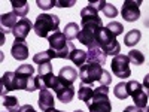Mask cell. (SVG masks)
<instances>
[{"label":"cell","instance_id":"cell-13","mask_svg":"<svg viewBox=\"0 0 149 112\" xmlns=\"http://www.w3.org/2000/svg\"><path fill=\"white\" fill-rule=\"evenodd\" d=\"M37 103H39V108L46 112L49 109L55 108V100H54V94L51 93V90L49 88H42L40 93H39V100H37Z\"/></svg>","mask_w":149,"mask_h":112},{"label":"cell","instance_id":"cell-19","mask_svg":"<svg viewBox=\"0 0 149 112\" xmlns=\"http://www.w3.org/2000/svg\"><path fill=\"white\" fill-rule=\"evenodd\" d=\"M69 58L72 60L73 64H76V66L81 69V67L86 63V60H88V52L84 51V49H76V48H74Z\"/></svg>","mask_w":149,"mask_h":112},{"label":"cell","instance_id":"cell-3","mask_svg":"<svg viewBox=\"0 0 149 112\" xmlns=\"http://www.w3.org/2000/svg\"><path fill=\"white\" fill-rule=\"evenodd\" d=\"M15 76H17L18 90L36 91V90L45 88L42 79L39 76H34V67L31 64H21L15 70Z\"/></svg>","mask_w":149,"mask_h":112},{"label":"cell","instance_id":"cell-8","mask_svg":"<svg viewBox=\"0 0 149 112\" xmlns=\"http://www.w3.org/2000/svg\"><path fill=\"white\" fill-rule=\"evenodd\" d=\"M110 67H112V72H113L115 76H118L121 79H127L131 75L130 60H128V55H125V54H118L116 57H113V60L110 63Z\"/></svg>","mask_w":149,"mask_h":112},{"label":"cell","instance_id":"cell-15","mask_svg":"<svg viewBox=\"0 0 149 112\" xmlns=\"http://www.w3.org/2000/svg\"><path fill=\"white\" fill-rule=\"evenodd\" d=\"M10 54L15 60L18 61H24L29 58V46L24 41H15L14 45L10 48Z\"/></svg>","mask_w":149,"mask_h":112},{"label":"cell","instance_id":"cell-9","mask_svg":"<svg viewBox=\"0 0 149 112\" xmlns=\"http://www.w3.org/2000/svg\"><path fill=\"white\" fill-rule=\"evenodd\" d=\"M142 5V0H125L122 3L121 15L127 22H134L140 18V9L139 6Z\"/></svg>","mask_w":149,"mask_h":112},{"label":"cell","instance_id":"cell-22","mask_svg":"<svg viewBox=\"0 0 149 112\" xmlns=\"http://www.w3.org/2000/svg\"><path fill=\"white\" fill-rule=\"evenodd\" d=\"M140 37H142V33L140 30H130L125 37H124V43H125V46H134V45H137L140 42Z\"/></svg>","mask_w":149,"mask_h":112},{"label":"cell","instance_id":"cell-26","mask_svg":"<svg viewBox=\"0 0 149 112\" xmlns=\"http://www.w3.org/2000/svg\"><path fill=\"white\" fill-rule=\"evenodd\" d=\"M128 60L131 64H136V66H142L145 63V55L143 52H140L139 49H131L128 52Z\"/></svg>","mask_w":149,"mask_h":112},{"label":"cell","instance_id":"cell-24","mask_svg":"<svg viewBox=\"0 0 149 112\" xmlns=\"http://www.w3.org/2000/svg\"><path fill=\"white\" fill-rule=\"evenodd\" d=\"M81 32V26H78V22H69L66 24L64 27V34L69 41H73V39H78V34Z\"/></svg>","mask_w":149,"mask_h":112},{"label":"cell","instance_id":"cell-32","mask_svg":"<svg viewBox=\"0 0 149 112\" xmlns=\"http://www.w3.org/2000/svg\"><path fill=\"white\" fill-rule=\"evenodd\" d=\"M88 5H91L97 10H103V6L106 5V2H104V0H97V2H88Z\"/></svg>","mask_w":149,"mask_h":112},{"label":"cell","instance_id":"cell-38","mask_svg":"<svg viewBox=\"0 0 149 112\" xmlns=\"http://www.w3.org/2000/svg\"><path fill=\"white\" fill-rule=\"evenodd\" d=\"M145 112H149V108H146V111H145Z\"/></svg>","mask_w":149,"mask_h":112},{"label":"cell","instance_id":"cell-1","mask_svg":"<svg viewBox=\"0 0 149 112\" xmlns=\"http://www.w3.org/2000/svg\"><path fill=\"white\" fill-rule=\"evenodd\" d=\"M79 79L82 84L88 85H93L94 82H98L100 85H109L112 82L110 73L104 70L102 64L97 63H85L79 69Z\"/></svg>","mask_w":149,"mask_h":112},{"label":"cell","instance_id":"cell-17","mask_svg":"<svg viewBox=\"0 0 149 112\" xmlns=\"http://www.w3.org/2000/svg\"><path fill=\"white\" fill-rule=\"evenodd\" d=\"M58 79L66 84V85H73V82L76 81V78L79 76V73L76 72V69L72 67V66H66V67H61L58 72Z\"/></svg>","mask_w":149,"mask_h":112},{"label":"cell","instance_id":"cell-35","mask_svg":"<svg viewBox=\"0 0 149 112\" xmlns=\"http://www.w3.org/2000/svg\"><path fill=\"white\" fill-rule=\"evenodd\" d=\"M143 87H145V90L149 93V73L145 76V79H143Z\"/></svg>","mask_w":149,"mask_h":112},{"label":"cell","instance_id":"cell-16","mask_svg":"<svg viewBox=\"0 0 149 112\" xmlns=\"http://www.w3.org/2000/svg\"><path fill=\"white\" fill-rule=\"evenodd\" d=\"M55 94H57V99L63 103H70L74 97V88L73 85H66L60 81V87L55 90Z\"/></svg>","mask_w":149,"mask_h":112},{"label":"cell","instance_id":"cell-31","mask_svg":"<svg viewBox=\"0 0 149 112\" xmlns=\"http://www.w3.org/2000/svg\"><path fill=\"white\" fill-rule=\"evenodd\" d=\"M74 3H76V0H55V6L57 8H72Z\"/></svg>","mask_w":149,"mask_h":112},{"label":"cell","instance_id":"cell-18","mask_svg":"<svg viewBox=\"0 0 149 112\" xmlns=\"http://www.w3.org/2000/svg\"><path fill=\"white\" fill-rule=\"evenodd\" d=\"M106 57H107V54L97 45V46L88 49V60H86V63H97V64L103 66L106 61Z\"/></svg>","mask_w":149,"mask_h":112},{"label":"cell","instance_id":"cell-21","mask_svg":"<svg viewBox=\"0 0 149 112\" xmlns=\"http://www.w3.org/2000/svg\"><path fill=\"white\" fill-rule=\"evenodd\" d=\"M39 78H40V76H39ZM40 79H42V82H43L45 88H49V90H54V91H55L58 87H60V79H58V76H55L52 72L48 73V75H45V76H42Z\"/></svg>","mask_w":149,"mask_h":112},{"label":"cell","instance_id":"cell-4","mask_svg":"<svg viewBox=\"0 0 149 112\" xmlns=\"http://www.w3.org/2000/svg\"><path fill=\"white\" fill-rule=\"evenodd\" d=\"M90 112H110L112 103L109 100V88L107 85H100L94 88L91 99L86 102Z\"/></svg>","mask_w":149,"mask_h":112},{"label":"cell","instance_id":"cell-23","mask_svg":"<svg viewBox=\"0 0 149 112\" xmlns=\"http://www.w3.org/2000/svg\"><path fill=\"white\" fill-rule=\"evenodd\" d=\"M93 93H94V87L93 85H88V84H82L81 82V85H79V90H78V97L81 99V100H84L85 103L91 99V96H93Z\"/></svg>","mask_w":149,"mask_h":112},{"label":"cell","instance_id":"cell-14","mask_svg":"<svg viewBox=\"0 0 149 112\" xmlns=\"http://www.w3.org/2000/svg\"><path fill=\"white\" fill-rule=\"evenodd\" d=\"M0 85H2V97L6 96L8 91L18 90L15 72H5L3 76H2V82H0Z\"/></svg>","mask_w":149,"mask_h":112},{"label":"cell","instance_id":"cell-36","mask_svg":"<svg viewBox=\"0 0 149 112\" xmlns=\"http://www.w3.org/2000/svg\"><path fill=\"white\" fill-rule=\"evenodd\" d=\"M46 112H64V111H58V109L52 108V109H49V111H46Z\"/></svg>","mask_w":149,"mask_h":112},{"label":"cell","instance_id":"cell-7","mask_svg":"<svg viewBox=\"0 0 149 112\" xmlns=\"http://www.w3.org/2000/svg\"><path fill=\"white\" fill-rule=\"evenodd\" d=\"M127 90H128V96H131L133 100H134V106H137L140 109H145L148 106L149 93L145 90L143 84H140L137 81H128L127 82Z\"/></svg>","mask_w":149,"mask_h":112},{"label":"cell","instance_id":"cell-29","mask_svg":"<svg viewBox=\"0 0 149 112\" xmlns=\"http://www.w3.org/2000/svg\"><path fill=\"white\" fill-rule=\"evenodd\" d=\"M102 12L104 14V17H107V18H115L118 15V9L115 8V5H112L109 2H106V5L103 6V10Z\"/></svg>","mask_w":149,"mask_h":112},{"label":"cell","instance_id":"cell-33","mask_svg":"<svg viewBox=\"0 0 149 112\" xmlns=\"http://www.w3.org/2000/svg\"><path fill=\"white\" fill-rule=\"evenodd\" d=\"M18 112H36V111H34V108L31 105H22Z\"/></svg>","mask_w":149,"mask_h":112},{"label":"cell","instance_id":"cell-12","mask_svg":"<svg viewBox=\"0 0 149 112\" xmlns=\"http://www.w3.org/2000/svg\"><path fill=\"white\" fill-rule=\"evenodd\" d=\"M33 29H34V24H31V21L26 17V18H21L17 22V26L12 30V34L15 36V41H26L30 30H33Z\"/></svg>","mask_w":149,"mask_h":112},{"label":"cell","instance_id":"cell-30","mask_svg":"<svg viewBox=\"0 0 149 112\" xmlns=\"http://www.w3.org/2000/svg\"><path fill=\"white\" fill-rule=\"evenodd\" d=\"M36 5L40 9H51L55 6V0H37Z\"/></svg>","mask_w":149,"mask_h":112},{"label":"cell","instance_id":"cell-25","mask_svg":"<svg viewBox=\"0 0 149 112\" xmlns=\"http://www.w3.org/2000/svg\"><path fill=\"white\" fill-rule=\"evenodd\" d=\"M3 106L6 108L8 112H18L19 111V103H18V99L14 96H3Z\"/></svg>","mask_w":149,"mask_h":112},{"label":"cell","instance_id":"cell-27","mask_svg":"<svg viewBox=\"0 0 149 112\" xmlns=\"http://www.w3.org/2000/svg\"><path fill=\"white\" fill-rule=\"evenodd\" d=\"M113 94L116 99H119V100H125V99L128 97V90H127V82H119L115 85L113 88Z\"/></svg>","mask_w":149,"mask_h":112},{"label":"cell","instance_id":"cell-2","mask_svg":"<svg viewBox=\"0 0 149 112\" xmlns=\"http://www.w3.org/2000/svg\"><path fill=\"white\" fill-rule=\"evenodd\" d=\"M49 49H46L51 58H69L72 51L74 49V45L72 41H69L63 32H55L48 37Z\"/></svg>","mask_w":149,"mask_h":112},{"label":"cell","instance_id":"cell-5","mask_svg":"<svg viewBox=\"0 0 149 112\" xmlns=\"http://www.w3.org/2000/svg\"><path fill=\"white\" fill-rule=\"evenodd\" d=\"M58 26H60V18L57 15H51V14H40L37 15L36 21H34V33L39 37H48L52 33L58 32Z\"/></svg>","mask_w":149,"mask_h":112},{"label":"cell","instance_id":"cell-10","mask_svg":"<svg viewBox=\"0 0 149 112\" xmlns=\"http://www.w3.org/2000/svg\"><path fill=\"white\" fill-rule=\"evenodd\" d=\"M33 61L37 64V76H45V75L52 72V64H51V55L48 54V51L37 52L33 57Z\"/></svg>","mask_w":149,"mask_h":112},{"label":"cell","instance_id":"cell-28","mask_svg":"<svg viewBox=\"0 0 149 112\" xmlns=\"http://www.w3.org/2000/svg\"><path fill=\"white\" fill-rule=\"evenodd\" d=\"M106 29L113 34V36H119V34H122L124 33V26L121 22H118V21H113V22H109L107 26H106Z\"/></svg>","mask_w":149,"mask_h":112},{"label":"cell","instance_id":"cell-20","mask_svg":"<svg viewBox=\"0 0 149 112\" xmlns=\"http://www.w3.org/2000/svg\"><path fill=\"white\" fill-rule=\"evenodd\" d=\"M12 8H14V12L21 17V18H26L27 12H29V5H27V0H12L10 2Z\"/></svg>","mask_w":149,"mask_h":112},{"label":"cell","instance_id":"cell-6","mask_svg":"<svg viewBox=\"0 0 149 112\" xmlns=\"http://www.w3.org/2000/svg\"><path fill=\"white\" fill-rule=\"evenodd\" d=\"M97 45L100 46L107 55L116 57L121 52V45L116 41V36H113L106 27L100 29V32H98V34H97Z\"/></svg>","mask_w":149,"mask_h":112},{"label":"cell","instance_id":"cell-34","mask_svg":"<svg viewBox=\"0 0 149 112\" xmlns=\"http://www.w3.org/2000/svg\"><path fill=\"white\" fill-rule=\"evenodd\" d=\"M122 112H143V109H140V108H137V106H127Z\"/></svg>","mask_w":149,"mask_h":112},{"label":"cell","instance_id":"cell-37","mask_svg":"<svg viewBox=\"0 0 149 112\" xmlns=\"http://www.w3.org/2000/svg\"><path fill=\"white\" fill-rule=\"evenodd\" d=\"M74 112H84V111H81V109H76V111H74Z\"/></svg>","mask_w":149,"mask_h":112},{"label":"cell","instance_id":"cell-11","mask_svg":"<svg viewBox=\"0 0 149 112\" xmlns=\"http://www.w3.org/2000/svg\"><path fill=\"white\" fill-rule=\"evenodd\" d=\"M18 15L15 14L14 10L12 12H8V14H3L2 17H0V26H2V41H0V43H5V33H12V30H14V27L17 26L18 22Z\"/></svg>","mask_w":149,"mask_h":112}]
</instances>
